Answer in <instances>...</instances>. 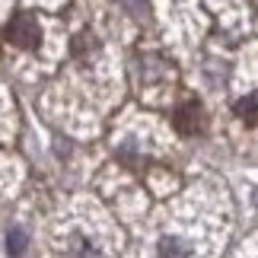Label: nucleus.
<instances>
[{"instance_id": "1", "label": "nucleus", "mask_w": 258, "mask_h": 258, "mask_svg": "<svg viewBox=\"0 0 258 258\" xmlns=\"http://www.w3.org/2000/svg\"><path fill=\"white\" fill-rule=\"evenodd\" d=\"M4 38H7L10 45L26 48V51H29V48H38V42H42V26H38V19L32 13H16L7 23Z\"/></svg>"}, {"instance_id": "2", "label": "nucleus", "mask_w": 258, "mask_h": 258, "mask_svg": "<svg viewBox=\"0 0 258 258\" xmlns=\"http://www.w3.org/2000/svg\"><path fill=\"white\" fill-rule=\"evenodd\" d=\"M172 124H175V131L185 134V137L201 134V131H204V108H201V102H185V105H178L175 115H172Z\"/></svg>"}, {"instance_id": "3", "label": "nucleus", "mask_w": 258, "mask_h": 258, "mask_svg": "<svg viewBox=\"0 0 258 258\" xmlns=\"http://www.w3.org/2000/svg\"><path fill=\"white\" fill-rule=\"evenodd\" d=\"M236 115L245 124H258V96H245L236 102Z\"/></svg>"}, {"instance_id": "4", "label": "nucleus", "mask_w": 258, "mask_h": 258, "mask_svg": "<svg viewBox=\"0 0 258 258\" xmlns=\"http://www.w3.org/2000/svg\"><path fill=\"white\" fill-rule=\"evenodd\" d=\"M160 258H188V245L175 236H166L160 242Z\"/></svg>"}, {"instance_id": "5", "label": "nucleus", "mask_w": 258, "mask_h": 258, "mask_svg": "<svg viewBox=\"0 0 258 258\" xmlns=\"http://www.w3.org/2000/svg\"><path fill=\"white\" fill-rule=\"evenodd\" d=\"M7 249H10V252H13V255H19V252H23V249H26V236H23V233H19V230H13V233H10V236H7Z\"/></svg>"}]
</instances>
